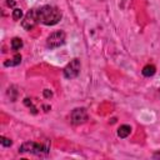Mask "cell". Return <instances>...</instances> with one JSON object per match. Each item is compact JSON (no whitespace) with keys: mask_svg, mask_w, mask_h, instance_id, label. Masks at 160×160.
Returning <instances> with one entry per match:
<instances>
[{"mask_svg":"<svg viewBox=\"0 0 160 160\" xmlns=\"http://www.w3.org/2000/svg\"><path fill=\"white\" fill-rule=\"evenodd\" d=\"M130 132H131V126L130 125H120V128L118 129V135H119V138H121V139H125V138H128L129 135H130Z\"/></svg>","mask_w":160,"mask_h":160,"instance_id":"52a82bcc","label":"cell"},{"mask_svg":"<svg viewBox=\"0 0 160 160\" xmlns=\"http://www.w3.org/2000/svg\"><path fill=\"white\" fill-rule=\"evenodd\" d=\"M19 152H30L34 155H44V154L49 152V146L35 142V141H26L20 146Z\"/></svg>","mask_w":160,"mask_h":160,"instance_id":"7a4b0ae2","label":"cell"},{"mask_svg":"<svg viewBox=\"0 0 160 160\" xmlns=\"http://www.w3.org/2000/svg\"><path fill=\"white\" fill-rule=\"evenodd\" d=\"M66 40V34L62 30H56L51 32L46 39V46L49 49H56L61 46Z\"/></svg>","mask_w":160,"mask_h":160,"instance_id":"3957f363","label":"cell"},{"mask_svg":"<svg viewBox=\"0 0 160 160\" xmlns=\"http://www.w3.org/2000/svg\"><path fill=\"white\" fill-rule=\"evenodd\" d=\"M20 62H21V55H20V54H16V55H14L11 59L6 60V61L4 62V65H5V66H15V65H19Z\"/></svg>","mask_w":160,"mask_h":160,"instance_id":"9c48e42d","label":"cell"},{"mask_svg":"<svg viewBox=\"0 0 160 160\" xmlns=\"http://www.w3.org/2000/svg\"><path fill=\"white\" fill-rule=\"evenodd\" d=\"M88 119L89 116H88V111L85 108H76L70 114V122L72 125H81L86 122Z\"/></svg>","mask_w":160,"mask_h":160,"instance_id":"8992f818","label":"cell"},{"mask_svg":"<svg viewBox=\"0 0 160 160\" xmlns=\"http://www.w3.org/2000/svg\"><path fill=\"white\" fill-rule=\"evenodd\" d=\"M6 4H8V6H11V8L15 6V1H12V0H8Z\"/></svg>","mask_w":160,"mask_h":160,"instance_id":"9a60e30c","label":"cell"},{"mask_svg":"<svg viewBox=\"0 0 160 160\" xmlns=\"http://www.w3.org/2000/svg\"><path fill=\"white\" fill-rule=\"evenodd\" d=\"M80 68H81V64H80V60L79 59H72L62 70L64 72V76L66 79H75L79 74H80Z\"/></svg>","mask_w":160,"mask_h":160,"instance_id":"5b68a950","label":"cell"},{"mask_svg":"<svg viewBox=\"0 0 160 160\" xmlns=\"http://www.w3.org/2000/svg\"><path fill=\"white\" fill-rule=\"evenodd\" d=\"M21 18H22V10L15 8V9L12 10V19H14V20H20Z\"/></svg>","mask_w":160,"mask_h":160,"instance_id":"8fae6325","label":"cell"},{"mask_svg":"<svg viewBox=\"0 0 160 160\" xmlns=\"http://www.w3.org/2000/svg\"><path fill=\"white\" fill-rule=\"evenodd\" d=\"M38 18H39V22L51 26L61 20L62 12L59 8L54 5H44L38 9Z\"/></svg>","mask_w":160,"mask_h":160,"instance_id":"6da1fadb","label":"cell"},{"mask_svg":"<svg viewBox=\"0 0 160 160\" xmlns=\"http://www.w3.org/2000/svg\"><path fill=\"white\" fill-rule=\"evenodd\" d=\"M141 72H142L144 76L150 78V76H152V75L156 72V68H155L154 65H151V64H148V65H145V66L142 68Z\"/></svg>","mask_w":160,"mask_h":160,"instance_id":"ba28073f","label":"cell"},{"mask_svg":"<svg viewBox=\"0 0 160 160\" xmlns=\"http://www.w3.org/2000/svg\"><path fill=\"white\" fill-rule=\"evenodd\" d=\"M22 48V40L20 38H12L11 39V49L14 51H18Z\"/></svg>","mask_w":160,"mask_h":160,"instance_id":"30bf717a","label":"cell"},{"mask_svg":"<svg viewBox=\"0 0 160 160\" xmlns=\"http://www.w3.org/2000/svg\"><path fill=\"white\" fill-rule=\"evenodd\" d=\"M42 94H44V96H45L46 99H50V98L52 96V91L49 90V89H45V90L42 91Z\"/></svg>","mask_w":160,"mask_h":160,"instance_id":"5bb4252c","label":"cell"},{"mask_svg":"<svg viewBox=\"0 0 160 160\" xmlns=\"http://www.w3.org/2000/svg\"><path fill=\"white\" fill-rule=\"evenodd\" d=\"M24 104H25L28 108H31V111H32L34 114H36V108L32 105V102H31L30 99H25V100H24Z\"/></svg>","mask_w":160,"mask_h":160,"instance_id":"7c38bea8","label":"cell"},{"mask_svg":"<svg viewBox=\"0 0 160 160\" xmlns=\"http://www.w3.org/2000/svg\"><path fill=\"white\" fill-rule=\"evenodd\" d=\"M38 22H39V18H38V10L36 9H30L26 14H25V16H24V19L21 20V26L25 29V30H32L36 25H38Z\"/></svg>","mask_w":160,"mask_h":160,"instance_id":"277c9868","label":"cell"},{"mask_svg":"<svg viewBox=\"0 0 160 160\" xmlns=\"http://www.w3.org/2000/svg\"><path fill=\"white\" fill-rule=\"evenodd\" d=\"M0 142H1V145H2V146H10V145L12 144V141H11L10 139L5 138V136H1V139H0Z\"/></svg>","mask_w":160,"mask_h":160,"instance_id":"4fadbf2b","label":"cell"}]
</instances>
